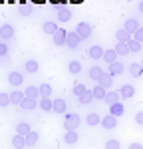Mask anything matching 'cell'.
<instances>
[{
  "label": "cell",
  "mask_w": 143,
  "mask_h": 149,
  "mask_svg": "<svg viewBox=\"0 0 143 149\" xmlns=\"http://www.w3.org/2000/svg\"><path fill=\"white\" fill-rule=\"evenodd\" d=\"M80 115L78 113H66V117H64V129L66 131H76L78 129V125H80Z\"/></svg>",
  "instance_id": "obj_1"
},
{
  "label": "cell",
  "mask_w": 143,
  "mask_h": 149,
  "mask_svg": "<svg viewBox=\"0 0 143 149\" xmlns=\"http://www.w3.org/2000/svg\"><path fill=\"white\" fill-rule=\"evenodd\" d=\"M74 32L80 36L82 40H87V38L92 36V32H94V28H92V24H87V22H80L78 26H76V30H74Z\"/></svg>",
  "instance_id": "obj_2"
},
{
  "label": "cell",
  "mask_w": 143,
  "mask_h": 149,
  "mask_svg": "<svg viewBox=\"0 0 143 149\" xmlns=\"http://www.w3.org/2000/svg\"><path fill=\"white\" fill-rule=\"evenodd\" d=\"M66 36H68V30L58 28V30L52 34V40H54V44H56V46H64V44H66Z\"/></svg>",
  "instance_id": "obj_3"
},
{
  "label": "cell",
  "mask_w": 143,
  "mask_h": 149,
  "mask_svg": "<svg viewBox=\"0 0 143 149\" xmlns=\"http://www.w3.org/2000/svg\"><path fill=\"white\" fill-rule=\"evenodd\" d=\"M10 38H14V28L10 24H2L0 26V40L2 42H8Z\"/></svg>",
  "instance_id": "obj_4"
},
{
  "label": "cell",
  "mask_w": 143,
  "mask_h": 149,
  "mask_svg": "<svg viewBox=\"0 0 143 149\" xmlns=\"http://www.w3.org/2000/svg\"><path fill=\"white\" fill-rule=\"evenodd\" d=\"M99 125L103 127V129H113V127L117 125V117H113L111 113H107V115H103V117H101Z\"/></svg>",
  "instance_id": "obj_5"
},
{
  "label": "cell",
  "mask_w": 143,
  "mask_h": 149,
  "mask_svg": "<svg viewBox=\"0 0 143 149\" xmlns=\"http://www.w3.org/2000/svg\"><path fill=\"white\" fill-rule=\"evenodd\" d=\"M8 84H10V86H22L24 84V74L22 72H16V70L10 72V74H8Z\"/></svg>",
  "instance_id": "obj_6"
},
{
  "label": "cell",
  "mask_w": 143,
  "mask_h": 149,
  "mask_svg": "<svg viewBox=\"0 0 143 149\" xmlns=\"http://www.w3.org/2000/svg\"><path fill=\"white\" fill-rule=\"evenodd\" d=\"M80 42H82V38L76 34V32H68V36H66V46L68 48H78Z\"/></svg>",
  "instance_id": "obj_7"
},
{
  "label": "cell",
  "mask_w": 143,
  "mask_h": 149,
  "mask_svg": "<svg viewBox=\"0 0 143 149\" xmlns=\"http://www.w3.org/2000/svg\"><path fill=\"white\" fill-rule=\"evenodd\" d=\"M139 28H141V26H139V22H137L135 18H129V20H125V26H123V30H125V32H129L131 36L135 34Z\"/></svg>",
  "instance_id": "obj_8"
},
{
  "label": "cell",
  "mask_w": 143,
  "mask_h": 149,
  "mask_svg": "<svg viewBox=\"0 0 143 149\" xmlns=\"http://www.w3.org/2000/svg\"><path fill=\"white\" fill-rule=\"evenodd\" d=\"M133 95H135V88H133V86L125 84V86H121V88H119V97L129 100V97H133Z\"/></svg>",
  "instance_id": "obj_9"
},
{
  "label": "cell",
  "mask_w": 143,
  "mask_h": 149,
  "mask_svg": "<svg viewBox=\"0 0 143 149\" xmlns=\"http://www.w3.org/2000/svg\"><path fill=\"white\" fill-rule=\"evenodd\" d=\"M40 139V133L38 131H30L28 135H24V141H26V147H34Z\"/></svg>",
  "instance_id": "obj_10"
},
{
  "label": "cell",
  "mask_w": 143,
  "mask_h": 149,
  "mask_svg": "<svg viewBox=\"0 0 143 149\" xmlns=\"http://www.w3.org/2000/svg\"><path fill=\"white\" fill-rule=\"evenodd\" d=\"M97 84H99L101 88H106V90H109V88L113 86V76H109L107 72H103V74H101V78H99V81H97Z\"/></svg>",
  "instance_id": "obj_11"
},
{
  "label": "cell",
  "mask_w": 143,
  "mask_h": 149,
  "mask_svg": "<svg viewBox=\"0 0 143 149\" xmlns=\"http://www.w3.org/2000/svg\"><path fill=\"white\" fill-rule=\"evenodd\" d=\"M8 95H10V103H12V105H20V103H22V100L26 97L20 90H14V92H10Z\"/></svg>",
  "instance_id": "obj_12"
},
{
  "label": "cell",
  "mask_w": 143,
  "mask_h": 149,
  "mask_svg": "<svg viewBox=\"0 0 143 149\" xmlns=\"http://www.w3.org/2000/svg\"><path fill=\"white\" fill-rule=\"evenodd\" d=\"M123 111H125V107H123V103H121V102L109 105V113L113 115V117H121V115H123Z\"/></svg>",
  "instance_id": "obj_13"
},
{
  "label": "cell",
  "mask_w": 143,
  "mask_h": 149,
  "mask_svg": "<svg viewBox=\"0 0 143 149\" xmlns=\"http://www.w3.org/2000/svg\"><path fill=\"white\" fill-rule=\"evenodd\" d=\"M123 64H121V62H113V64H109V72H107V74H109V76H119V74H123Z\"/></svg>",
  "instance_id": "obj_14"
},
{
  "label": "cell",
  "mask_w": 143,
  "mask_h": 149,
  "mask_svg": "<svg viewBox=\"0 0 143 149\" xmlns=\"http://www.w3.org/2000/svg\"><path fill=\"white\" fill-rule=\"evenodd\" d=\"M58 20H60V22H70V20H72V10H70V8H66V6L60 8V10H58Z\"/></svg>",
  "instance_id": "obj_15"
},
{
  "label": "cell",
  "mask_w": 143,
  "mask_h": 149,
  "mask_svg": "<svg viewBox=\"0 0 143 149\" xmlns=\"http://www.w3.org/2000/svg\"><path fill=\"white\" fill-rule=\"evenodd\" d=\"M24 70H26V74H36V72L40 70V64H38L36 60H28V62L24 64Z\"/></svg>",
  "instance_id": "obj_16"
},
{
  "label": "cell",
  "mask_w": 143,
  "mask_h": 149,
  "mask_svg": "<svg viewBox=\"0 0 143 149\" xmlns=\"http://www.w3.org/2000/svg\"><path fill=\"white\" fill-rule=\"evenodd\" d=\"M38 105H40L42 111H52V109H54V102H52L50 97H42V100L38 102Z\"/></svg>",
  "instance_id": "obj_17"
},
{
  "label": "cell",
  "mask_w": 143,
  "mask_h": 149,
  "mask_svg": "<svg viewBox=\"0 0 143 149\" xmlns=\"http://www.w3.org/2000/svg\"><path fill=\"white\" fill-rule=\"evenodd\" d=\"M22 109H36L38 107V100H32V97H24L22 103H20Z\"/></svg>",
  "instance_id": "obj_18"
},
{
  "label": "cell",
  "mask_w": 143,
  "mask_h": 149,
  "mask_svg": "<svg viewBox=\"0 0 143 149\" xmlns=\"http://www.w3.org/2000/svg\"><path fill=\"white\" fill-rule=\"evenodd\" d=\"M87 54H90L92 60H99V58H103V48H101V46H92Z\"/></svg>",
  "instance_id": "obj_19"
},
{
  "label": "cell",
  "mask_w": 143,
  "mask_h": 149,
  "mask_svg": "<svg viewBox=\"0 0 143 149\" xmlns=\"http://www.w3.org/2000/svg\"><path fill=\"white\" fill-rule=\"evenodd\" d=\"M103 102L107 103V105H113V103L119 102V92H107L106 97H103Z\"/></svg>",
  "instance_id": "obj_20"
},
{
  "label": "cell",
  "mask_w": 143,
  "mask_h": 149,
  "mask_svg": "<svg viewBox=\"0 0 143 149\" xmlns=\"http://www.w3.org/2000/svg\"><path fill=\"white\" fill-rule=\"evenodd\" d=\"M26 97H32V100H38L40 97V90H38V86H28L26 88V92H24Z\"/></svg>",
  "instance_id": "obj_21"
},
{
  "label": "cell",
  "mask_w": 143,
  "mask_h": 149,
  "mask_svg": "<svg viewBox=\"0 0 143 149\" xmlns=\"http://www.w3.org/2000/svg\"><path fill=\"white\" fill-rule=\"evenodd\" d=\"M115 38H117V42H121V44H127V42L131 40V34H129V32H125V30L121 28V30L115 32Z\"/></svg>",
  "instance_id": "obj_22"
},
{
  "label": "cell",
  "mask_w": 143,
  "mask_h": 149,
  "mask_svg": "<svg viewBox=\"0 0 143 149\" xmlns=\"http://www.w3.org/2000/svg\"><path fill=\"white\" fill-rule=\"evenodd\" d=\"M12 147H14V149H24V147H26L24 135H18V133H16V135L12 137Z\"/></svg>",
  "instance_id": "obj_23"
},
{
  "label": "cell",
  "mask_w": 143,
  "mask_h": 149,
  "mask_svg": "<svg viewBox=\"0 0 143 149\" xmlns=\"http://www.w3.org/2000/svg\"><path fill=\"white\" fill-rule=\"evenodd\" d=\"M66 109H68V103L64 102V100H56V102H54V109H52V111H56V113H66Z\"/></svg>",
  "instance_id": "obj_24"
},
{
  "label": "cell",
  "mask_w": 143,
  "mask_h": 149,
  "mask_svg": "<svg viewBox=\"0 0 143 149\" xmlns=\"http://www.w3.org/2000/svg\"><path fill=\"white\" fill-rule=\"evenodd\" d=\"M101 74H103V70L99 68V66H94V68H90V80L99 81V78H101Z\"/></svg>",
  "instance_id": "obj_25"
},
{
  "label": "cell",
  "mask_w": 143,
  "mask_h": 149,
  "mask_svg": "<svg viewBox=\"0 0 143 149\" xmlns=\"http://www.w3.org/2000/svg\"><path fill=\"white\" fill-rule=\"evenodd\" d=\"M103 60H106L107 64L117 62V54H115V50H103Z\"/></svg>",
  "instance_id": "obj_26"
},
{
  "label": "cell",
  "mask_w": 143,
  "mask_h": 149,
  "mask_svg": "<svg viewBox=\"0 0 143 149\" xmlns=\"http://www.w3.org/2000/svg\"><path fill=\"white\" fill-rule=\"evenodd\" d=\"M38 90H40V97H50L52 95V86L50 84H40Z\"/></svg>",
  "instance_id": "obj_27"
},
{
  "label": "cell",
  "mask_w": 143,
  "mask_h": 149,
  "mask_svg": "<svg viewBox=\"0 0 143 149\" xmlns=\"http://www.w3.org/2000/svg\"><path fill=\"white\" fill-rule=\"evenodd\" d=\"M32 129H30V123H26V121H22V123H18L16 125V133L18 135H28Z\"/></svg>",
  "instance_id": "obj_28"
},
{
  "label": "cell",
  "mask_w": 143,
  "mask_h": 149,
  "mask_svg": "<svg viewBox=\"0 0 143 149\" xmlns=\"http://www.w3.org/2000/svg\"><path fill=\"white\" fill-rule=\"evenodd\" d=\"M113 50H115V54H117V56H127V54H131L129 46H127V44H121V42H117V46L113 48Z\"/></svg>",
  "instance_id": "obj_29"
},
{
  "label": "cell",
  "mask_w": 143,
  "mask_h": 149,
  "mask_svg": "<svg viewBox=\"0 0 143 149\" xmlns=\"http://www.w3.org/2000/svg\"><path fill=\"white\" fill-rule=\"evenodd\" d=\"M92 93H94V100H103L106 93H107V90H106V88H101V86H95L94 90H92Z\"/></svg>",
  "instance_id": "obj_30"
},
{
  "label": "cell",
  "mask_w": 143,
  "mask_h": 149,
  "mask_svg": "<svg viewBox=\"0 0 143 149\" xmlns=\"http://www.w3.org/2000/svg\"><path fill=\"white\" fill-rule=\"evenodd\" d=\"M129 74L133 76V78H139V76L143 74V68L139 66V64H137V62H133V64L129 66Z\"/></svg>",
  "instance_id": "obj_31"
},
{
  "label": "cell",
  "mask_w": 143,
  "mask_h": 149,
  "mask_svg": "<svg viewBox=\"0 0 143 149\" xmlns=\"http://www.w3.org/2000/svg\"><path fill=\"white\" fill-rule=\"evenodd\" d=\"M64 141H66L68 145H74V143H78V133H76V131H66V135H64Z\"/></svg>",
  "instance_id": "obj_32"
},
{
  "label": "cell",
  "mask_w": 143,
  "mask_h": 149,
  "mask_svg": "<svg viewBox=\"0 0 143 149\" xmlns=\"http://www.w3.org/2000/svg\"><path fill=\"white\" fill-rule=\"evenodd\" d=\"M78 102L83 103V105H85V103H92L94 102V93H92V90H85V93H83L82 97H78Z\"/></svg>",
  "instance_id": "obj_33"
},
{
  "label": "cell",
  "mask_w": 143,
  "mask_h": 149,
  "mask_svg": "<svg viewBox=\"0 0 143 149\" xmlns=\"http://www.w3.org/2000/svg\"><path fill=\"white\" fill-rule=\"evenodd\" d=\"M42 30H44V34H54L58 30V26H56V22H44Z\"/></svg>",
  "instance_id": "obj_34"
},
{
  "label": "cell",
  "mask_w": 143,
  "mask_h": 149,
  "mask_svg": "<svg viewBox=\"0 0 143 149\" xmlns=\"http://www.w3.org/2000/svg\"><path fill=\"white\" fill-rule=\"evenodd\" d=\"M85 90H87V88H85L83 84H76V86H74V90H72V93H74L76 97H82L83 93H85Z\"/></svg>",
  "instance_id": "obj_35"
},
{
  "label": "cell",
  "mask_w": 143,
  "mask_h": 149,
  "mask_svg": "<svg viewBox=\"0 0 143 149\" xmlns=\"http://www.w3.org/2000/svg\"><path fill=\"white\" fill-rule=\"evenodd\" d=\"M68 70H70L72 74H80V72H82V64H80L78 60H74V62L68 64Z\"/></svg>",
  "instance_id": "obj_36"
},
{
  "label": "cell",
  "mask_w": 143,
  "mask_h": 149,
  "mask_svg": "<svg viewBox=\"0 0 143 149\" xmlns=\"http://www.w3.org/2000/svg\"><path fill=\"white\" fill-rule=\"evenodd\" d=\"M99 121H101V117L97 113H90L87 115V125H99Z\"/></svg>",
  "instance_id": "obj_37"
},
{
  "label": "cell",
  "mask_w": 143,
  "mask_h": 149,
  "mask_svg": "<svg viewBox=\"0 0 143 149\" xmlns=\"http://www.w3.org/2000/svg\"><path fill=\"white\" fill-rule=\"evenodd\" d=\"M127 46H129V52H141V44L137 40H133V38L127 42Z\"/></svg>",
  "instance_id": "obj_38"
},
{
  "label": "cell",
  "mask_w": 143,
  "mask_h": 149,
  "mask_svg": "<svg viewBox=\"0 0 143 149\" xmlns=\"http://www.w3.org/2000/svg\"><path fill=\"white\" fill-rule=\"evenodd\" d=\"M18 12H20L22 16H30V14H32V6H28V4H20V6H18Z\"/></svg>",
  "instance_id": "obj_39"
},
{
  "label": "cell",
  "mask_w": 143,
  "mask_h": 149,
  "mask_svg": "<svg viewBox=\"0 0 143 149\" xmlns=\"http://www.w3.org/2000/svg\"><path fill=\"white\" fill-rule=\"evenodd\" d=\"M106 149H121L117 139H107L106 141Z\"/></svg>",
  "instance_id": "obj_40"
},
{
  "label": "cell",
  "mask_w": 143,
  "mask_h": 149,
  "mask_svg": "<svg viewBox=\"0 0 143 149\" xmlns=\"http://www.w3.org/2000/svg\"><path fill=\"white\" fill-rule=\"evenodd\" d=\"M10 105V95L8 93H0V107H8Z\"/></svg>",
  "instance_id": "obj_41"
},
{
  "label": "cell",
  "mask_w": 143,
  "mask_h": 149,
  "mask_svg": "<svg viewBox=\"0 0 143 149\" xmlns=\"http://www.w3.org/2000/svg\"><path fill=\"white\" fill-rule=\"evenodd\" d=\"M133 40H137L139 44H143V26L137 30V32H135V34H133Z\"/></svg>",
  "instance_id": "obj_42"
},
{
  "label": "cell",
  "mask_w": 143,
  "mask_h": 149,
  "mask_svg": "<svg viewBox=\"0 0 143 149\" xmlns=\"http://www.w3.org/2000/svg\"><path fill=\"white\" fill-rule=\"evenodd\" d=\"M8 54V44L6 42H0V58H4Z\"/></svg>",
  "instance_id": "obj_43"
},
{
  "label": "cell",
  "mask_w": 143,
  "mask_h": 149,
  "mask_svg": "<svg viewBox=\"0 0 143 149\" xmlns=\"http://www.w3.org/2000/svg\"><path fill=\"white\" fill-rule=\"evenodd\" d=\"M50 2H52L58 10H60V8H64V4H66V0H50Z\"/></svg>",
  "instance_id": "obj_44"
},
{
  "label": "cell",
  "mask_w": 143,
  "mask_h": 149,
  "mask_svg": "<svg viewBox=\"0 0 143 149\" xmlns=\"http://www.w3.org/2000/svg\"><path fill=\"white\" fill-rule=\"evenodd\" d=\"M135 121H137L139 125H143V111H139V113L135 115Z\"/></svg>",
  "instance_id": "obj_45"
},
{
  "label": "cell",
  "mask_w": 143,
  "mask_h": 149,
  "mask_svg": "<svg viewBox=\"0 0 143 149\" xmlns=\"http://www.w3.org/2000/svg\"><path fill=\"white\" fill-rule=\"evenodd\" d=\"M129 149H143V145H141V143H131Z\"/></svg>",
  "instance_id": "obj_46"
},
{
  "label": "cell",
  "mask_w": 143,
  "mask_h": 149,
  "mask_svg": "<svg viewBox=\"0 0 143 149\" xmlns=\"http://www.w3.org/2000/svg\"><path fill=\"white\" fill-rule=\"evenodd\" d=\"M0 60H2V64H10V58H8V56H4V58H0Z\"/></svg>",
  "instance_id": "obj_47"
},
{
  "label": "cell",
  "mask_w": 143,
  "mask_h": 149,
  "mask_svg": "<svg viewBox=\"0 0 143 149\" xmlns=\"http://www.w3.org/2000/svg\"><path fill=\"white\" fill-rule=\"evenodd\" d=\"M139 12H141V14H143V0H141V2H139Z\"/></svg>",
  "instance_id": "obj_48"
},
{
  "label": "cell",
  "mask_w": 143,
  "mask_h": 149,
  "mask_svg": "<svg viewBox=\"0 0 143 149\" xmlns=\"http://www.w3.org/2000/svg\"><path fill=\"white\" fill-rule=\"evenodd\" d=\"M34 2H36V4H38V2H40V4H42V2H44V0H34Z\"/></svg>",
  "instance_id": "obj_49"
},
{
  "label": "cell",
  "mask_w": 143,
  "mask_h": 149,
  "mask_svg": "<svg viewBox=\"0 0 143 149\" xmlns=\"http://www.w3.org/2000/svg\"><path fill=\"white\" fill-rule=\"evenodd\" d=\"M139 66H141V68H143V60H141V62H139Z\"/></svg>",
  "instance_id": "obj_50"
},
{
  "label": "cell",
  "mask_w": 143,
  "mask_h": 149,
  "mask_svg": "<svg viewBox=\"0 0 143 149\" xmlns=\"http://www.w3.org/2000/svg\"><path fill=\"white\" fill-rule=\"evenodd\" d=\"M10 2H14V0H10Z\"/></svg>",
  "instance_id": "obj_51"
}]
</instances>
